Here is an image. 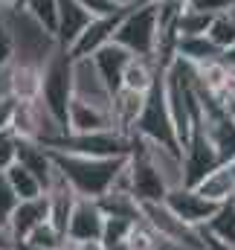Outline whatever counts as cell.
Listing matches in <instances>:
<instances>
[{"mask_svg":"<svg viewBox=\"0 0 235 250\" xmlns=\"http://www.w3.org/2000/svg\"><path fill=\"white\" fill-rule=\"evenodd\" d=\"M47 151H50L59 175L81 198L105 195L114 184L117 172L125 166V157H84V154H67V151H53V148H47Z\"/></svg>","mask_w":235,"mask_h":250,"instance_id":"obj_1","label":"cell"},{"mask_svg":"<svg viewBox=\"0 0 235 250\" xmlns=\"http://www.w3.org/2000/svg\"><path fill=\"white\" fill-rule=\"evenodd\" d=\"M0 21L12 35L15 44V62H26V64H44L56 50V38L50 32H44L23 6H3L0 9Z\"/></svg>","mask_w":235,"mask_h":250,"instance_id":"obj_2","label":"cell"},{"mask_svg":"<svg viewBox=\"0 0 235 250\" xmlns=\"http://www.w3.org/2000/svg\"><path fill=\"white\" fill-rule=\"evenodd\" d=\"M41 105L67 128V108L73 99V59L56 50L47 62L41 64Z\"/></svg>","mask_w":235,"mask_h":250,"instance_id":"obj_3","label":"cell"},{"mask_svg":"<svg viewBox=\"0 0 235 250\" xmlns=\"http://www.w3.org/2000/svg\"><path fill=\"white\" fill-rule=\"evenodd\" d=\"M114 44L125 47L131 56H154L157 44V12L154 3L145 6H131L122 12L114 32Z\"/></svg>","mask_w":235,"mask_h":250,"instance_id":"obj_4","label":"cell"},{"mask_svg":"<svg viewBox=\"0 0 235 250\" xmlns=\"http://www.w3.org/2000/svg\"><path fill=\"white\" fill-rule=\"evenodd\" d=\"M9 131H12L18 140H29V143H41V146H50V143L59 140L61 134H67V128L41 105V99L15 102V105H12Z\"/></svg>","mask_w":235,"mask_h":250,"instance_id":"obj_5","label":"cell"},{"mask_svg":"<svg viewBox=\"0 0 235 250\" xmlns=\"http://www.w3.org/2000/svg\"><path fill=\"white\" fill-rule=\"evenodd\" d=\"M53 151L67 154H84V157H128L131 151V134H122L117 128L111 131H93V134H61L56 143L44 146Z\"/></svg>","mask_w":235,"mask_h":250,"instance_id":"obj_6","label":"cell"},{"mask_svg":"<svg viewBox=\"0 0 235 250\" xmlns=\"http://www.w3.org/2000/svg\"><path fill=\"white\" fill-rule=\"evenodd\" d=\"M166 73V70H163ZM163 73L160 79L148 87L145 93V105L137 117V123L131 128V134H139L142 140H151V143H160V146H169V148H177V137L175 128H172V120H169V111H166V96H163Z\"/></svg>","mask_w":235,"mask_h":250,"instance_id":"obj_7","label":"cell"},{"mask_svg":"<svg viewBox=\"0 0 235 250\" xmlns=\"http://www.w3.org/2000/svg\"><path fill=\"white\" fill-rule=\"evenodd\" d=\"M139 212H142V221H145L163 242L180 245V248H186V250H203V236H200V230H197V227H189L186 221H180L163 201L139 204Z\"/></svg>","mask_w":235,"mask_h":250,"instance_id":"obj_8","label":"cell"},{"mask_svg":"<svg viewBox=\"0 0 235 250\" xmlns=\"http://www.w3.org/2000/svg\"><path fill=\"white\" fill-rule=\"evenodd\" d=\"M125 169H128V184H131V195L137 198V204H154L166 198L169 189L163 184V178L154 172V166L148 163V157L142 154V148L137 146L134 134H131V151H128Z\"/></svg>","mask_w":235,"mask_h":250,"instance_id":"obj_9","label":"cell"},{"mask_svg":"<svg viewBox=\"0 0 235 250\" xmlns=\"http://www.w3.org/2000/svg\"><path fill=\"white\" fill-rule=\"evenodd\" d=\"M180 157H183V187H197L212 169L221 166V157L215 154V148L209 146V140L203 137V131L195 125L189 143L180 148Z\"/></svg>","mask_w":235,"mask_h":250,"instance_id":"obj_10","label":"cell"},{"mask_svg":"<svg viewBox=\"0 0 235 250\" xmlns=\"http://www.w3.org/2000/svg\"><path fill=\"white\" fill-rule=\"evenodd\" d=\"M102 224H105V212L99 209L96 198H76L73 204V212L67 218V227H64V239L76 242V245H84V242H99L102 239Z\"/></svg>","mask_w":235,"mask_h":250,"instance_id":"obj_11","label":"cell"},{"mask_svg":"<svg viewBox=\"0 0 235 250\" xmlns=\"http://www.w3.org/2000/svg\"><path fill=\"white\" fill-rule=\"evenodd\" d=\"M73 99L111 111V87L102 82L90 59H73Z\"/></svg>","mask_w":235,"mask_h":250,"instance_id":"obj_12","label":"cell"},{"mask_svg":"<svg viewBox=\"0 0 235 250\" xmlns=\"http://www.w3.org/2000/svg\"><path fill=\"white\" fill-rule=\"evenodd\" d=\"M163 204L175 212L180 221H186L189 227H203L206 224V218L218 209L212 201H206L197 189L192 187H175L166 192V198H163Z\"/></svg>","mask_w":235,"mask_h":250,"instance_id":"obj_13","label":"cell"},{"mask_svg":"<svg viewBox=\"0 0 235 250\" xmlns=\"http://www.w3.org/2000/svg\"><path fill=\"white\" fill-rule=\"evenodd\" d=\"M122 12H125V9H122ZM122 12H117V15H102V18H90V23H87V26L78 32V38L70 44L67 56H70V59H90L96 50H102L105 44H111Z\"/></svg>","mask_w":235,"mask_h":250,"instance_id":"obj_14","label":"cell"},{"mask_svg":"<svg viewBox=\"0 0 235 250\" xmlns=\"http://www.w3.org/2000/svg\"><path fill=\"white\" fill-rule=\"evenodd\" d=\"M137 146L142 148V154L148 157V163L154 166V172L163 178L166 189L183 187V157L177 148H169V146H160V143H151V140H142L139 134H134Z\"/></svg>","mask_w":235,"mask_h":250,"instance_id":"obj_15","label":"cell"},{"mask_svg":"<svg viewBox=\"0 0 235 250\" xmlns=\"http://www.w3.org/2000/svg\"><path fill=\"white\" fill-rule=\"evenodd\" d=\"M41 221H47V195L18 201L12 207V212L6 215V230L12 236V245L15 242H23Z\"/></svg>","mask_w":235,"mask_h":250,"instance_id":"obj_16","label":"cell"},{"mask_svg":"<svg viewBox=\"0 0 235 250\" xmlns=\"http://www.w3.org/2000/svg\"><path fill=\"white\" fill-rule=\"evenodd\" d=\"M18 140V137H15ZM15 163H20L26 172L35 175V181L41 184V189L47 192V187L53 184L56 178V166H53V157L50 151L41 146V143H29V140H18L15 146Z\"/></svg>","mask_w":235,"mask_h":250,"instance_id":"obj_17","label":"cell"},{"mask_svg":"<svg viewBox=\"0 0 235 250\" xmlns=\"http://www.w3.org/2000/svg\"><path fill=\"white\" fill-rule=\"evenodd\" d=\"M111 128H114L111 111L70 99V108H67V131L70 134H93V131H111Z\"/></svg>","mask_w":235,"mask_h":250,"instance_id":"obj_18","label":"cell"},{"mask_svg":"<svg viewBox=\"0 0 235 250\" xmlns=\"http://www.w3.org/2000/svg\"><path fill=\"white\" fill-rule=\"evenodd\" d=\"M90 62L93 67L99 70V76H102V82L111 87V93L122 87V73H125V67L131 62V53L125 50V47H119V44H105L102 50H96L93 56H90Z\"/></svg>","mask_w":235,"mask_h":250,"instance_id":"obj_19","label":"cell"},{"mask_svg":"<svg viewBox=\"0 0 235 250\" xmlns=\"http://www.w3.org/2000/svg\"><path fill=\"white\" fill-rule=\"evenodd\" d=\"M90 12H84L76 0H59V23H56V44L59 50H70V44L78 38V32L90 23Z\"/></svg>","mask_w":235,"mask_h":250,"instance_id":"obj_20","label":"cell"},{"mask_svg":"<svg viewBox=\"0 0 235 250\" xmlns=\"http://www.w3.org/2000/svg\"><path fill=\"white\" fill-rule=\"evenodd\" d=\"M142 105H145V93L131 90V87H117L111 93V120H114V128L122 131V134H131V128L137 123Z\"/></svg>","mask_w":235,"mask_h":250,"instance_id":"obj_21","label":"cell"},{"mask_svg":"<svg viewBox=\"0 0 235 250\" xmlns=\"http://www.w3.org/2000/svg\"><path fill=\"white\" fill-rule=\"evenodd\" d=\"M9 93L15 102L38 99L41 93V64L12 62L9 64Z\"/></svg>","mask_w":235,"mask_h":250,"instance_id":"obj_22","label":"cell"},{"mask_svg":"<svg viewBox=\"0 0 235 250\" xmlns=\"http://www.w3.org/2000/svg\"><path fill=\"white\" fill-rule=\"evenodd\" d=\"M160 73H163V67L151 56H131V62H128L125 73H122V87L148 93V87L160 79Z\"/></svg>","mask_w":235,"mask_h":250,"instance_id":"obj_23","label":"cell"},{"mask_svg":"<svg viewBox=\"0 0 235 250\" xmlns=\"http://www.w3.org/2000/svg\"><path fill=\"white\" fill-rule=\"evenodd\" d=\"M192 189H197L206 201H212L215 207H221V204H227L230 198H233V192H235V178H233V172L227 169V163H221L218 169H212L197 187H192Z\"/></svg>","mask_w":235,"mask_h":250,"instance_id":"obj_24","label":"cell"},{"mask_svg":"<svg viewBox=\"0 0 235 250\" xmlns=\"http://www.w3.org/2000/svg\"><path fill=\"white\" fill-rule=\"evenodd\" d=\"M175 59L186 64H203L212 59H221V50L206 35H186V38L175 41Z\"/></svg>","mask_w":235,"mask_h":250,"instance_id":"obj_25","label":"cell"},{"mask_svg":"<svg viewBox=\"0 0 235 250\" xmlns=\"http://www.w3.org/2000/svg\"><path fill=\"white\" fill-rule=\"evenodd\" d=\"M200 230H203L206 236H212L218 245L235 250V209L230 207V201L221 204V207L206 218V224H203Z\"/></svg>","mask_w":235,"mask_h":250,"instance_id":"obj_26","label":"cell"},{"mask_svg":"<svg viewBox=\"0 0 235 250\" xmlns=\"http://www.w3.org/2000/svg\"><path fill=\"white\" fill-rule=\"evenodd\" d=\"M99 209L105 215H119V218H131V221H139L142 212H139V204L131 192H117V189H108L105 195L96 198Z\"/></svg>","mask_w":235,"mask_h":250,"instance_id":"obj_27","label":"cell"},{"mask_svg":"<svg viewBox=\"0 0 235 250\" xmlns=\"http://www.w3.org/2000/svg\"><path fill=\"white\" fill-rule=\"evenodd\" d=\"M206 38H209L221 53L233 47L235 44V6L227 9V12L212 15V23H209V29H206Z\"/></svg>","mask_w":235,"mask_h":250,"instance_id":"obj_28","label":"cell"},{"mask_svg":"<svg viewBox=\"0 0 235 250\" xmlns=\"http://www.w3.org/2000/svg\"><path fill=\"white\" fill-rule=\"evenodd\" d=\"M3 175H6L9 189L15 192V198H18V201H26V198H38V195H44V189H41V184L35 181V175H32V172H26L20 163H12Z\"/></svg>","mask_w":235,"mask_h":250,"instance_id":"obj_29","label":"cell"},{"mask_svg":"<svg viewBox=\"0 0 235 250\" xmlns=\"http://www.w3.org/2000/svg\"><path fill=\"white\" fill-rule=\"evenodd\" d=\"M26 9V15L56 38V23H59V0H23L20 3Z\"/></svg>","mask_w":235,"mask_h":250,"instance_id":"obj_30","label":"cell"},{"mask_svg":"<svg viewBox=\"0 0 235 250\" xmlns=\"http://www.w3.org/2000/svg\"><path fill=\"white\" fill-rule=\"evenodd\" d=\"M209 23H212V15L209 12H203V9H195L192 3L180 12V18H177V38H186V35H206V29H209Z\"/></svg>","mask_w":235,"mask_h":250,"instance_id":"obj_31","label":"cell"},{"mask_svg":"<svg viewBox=\"0 0 235 250\" xmlns=\"http://www.w3.org/2000/svg\"><path fill=\"white\" fill-rule=\"evenodd\" d=\"M23 242L32 245V248H41V250H56L61 242H64V233H61L59 227H53L50 221H41Z\"/></svg>","mask_w":235,"mask_h":250,"instance_id":"obj_32","label":"cell"},{"mask_svg":"<svg viewBox=\"0 0 235 250\" xmlns=\"http://www.w3.org/2000/svg\"><path fill=\"white\" fill-rule=\"evenodd\" d=\"M134 224H137V221H131V218L105 215V224H102V239H99V245H117V242H125Z\"/></svg>","mask_w":235,"mask_h":250,"instance_id":"obj_33","label":"cell"},{"mask_svg":"<svg viewBox=\"0 0 235 250\" xmlns=\"http://www.w3.org/2000/svg\"><path fill=\"white\" fill-rule=\"evenodd\" d=\"M15 146H18L15 134H12L9 128L0 131V172H6V169L15 163Z\"/></svg>","mask_w":235,"mask_h":250,"instance_id":"obj_34","label":"cell"},{"mask_svg":"<svg viewBox=\"0 0 235 250\" xmlns=\"http://www.w3.org/2000/svg\"><path fill=\"white\" fill-rule=\"evenodd\" d=\"M84 12H90L93 18H102V15H117V12H122L117 3H111V0H76Z\"/></svg>","mask_w":235,"mask_h":250,"instance_id":"obj_35","label":"cell"},{"mask_svg":"<svg viewBox=\"0 0 235 250\" xmlns=\"http://www.w3.org/2000/svg\"><path fill=\"white\" fill-rule=\"evenodd\" d=\"M12 62H15V44H12L9 29H6L3 21H0V70H6Z\"/></svg>","mask_w":235,"mask_h":250,"instance_id":"obj_36","label":"cell"},{"mask_svg":"<svg viewBox=\"0 0 235 250\" xmlns=\"http://www.w3.org/2000/svg\"><path fill=\"white\" fill-rule=\"evenodd\" d=\"M18 204V198H15V192L9 189V181H6V175L0 172V221H6V215L12 212V207Z\"/></svg>","mask_w":235,"mask_h":250,"instance_id":"obj_37","label":"cell"},{"mask_svg":"<svg viewBox=\"0 0 235 250\" xmlns=\"http://www.w3.org/2000/svg\"><path fill=\"white\" fill-rule=\"evenodd\" d=\"M192 6H195V9H203V12H209V15H218V12L233 9L235 0H192Z\"/></svg>","mask_w":235,"mask_h":250,"instance_id":"obj_38","label":"cell"},{"mask_svg":"<svg viewBox=\"0 0 235 250\" xmlns=\"http://www.w3.org/2000/svg\"><path fill=\"white\" fill-rule=\"evenodd\" d=\"M12 105L15 99H0V131L9 128V120H12Z\"/></svg>","mask_w":235,"mask_h":250,"instance_id":"obj_39","label":"cell"},{"mask_svg":"<svg viewBox=\"0 0 235 250\" xmlns=\"http://www.w3.org/2000/svg\"><path fill=\"white\" fill-rule=\"evenodd\" d=\"M3 248H12V236L6 230V221H0V250Z\"/></svg>","mask_w":235,"mask_h":250,"instance_id":"obj_40","label":"cell"},{"mask_svg":"<svg viewBox=\"0 0 235 250\" xmlns=\"http://www.w3.org/2000/svg\"><path fill=\"white\" fill-rule=\"evenodd\" d=\"M221 59H224V62H227V64L235 70V44L230 47V50H224V53H221Z\"/></svg>","mask_w":235,"mask_h":250,"instance_id":"obj_41","label":"cell"},{"mask_svg":"<svg viewBox=\"0 0 235 250\" xmlns=\"http://www.w3.org/2000/svg\"><path fill=\"white\" fill-rule=\"evenodd\" d=\"M78 250H105L99 242H84V245H78Z\"/></svg>","mask_w":235,"mask_h":250,"instance_id":"obj_42","label":"cell"},{"mask_svg":"<svg viewBox=\"0 0 235 250\" xmlns=\"http://www.w3.org/2000/svg\"><path fill=\"white\" fill-rule=\"evenodd\" d=\"M56 250H78V245H76V242H70V239H64Z\"/></svg>","mask_w":235,"mask_h":250,"instance_id":"obj_43","label":"cell"},{"mask_svg":"<svg viewBox=\"0 0 235 250\" xmlns=\"http://www.w3.org/2000/svg\"><path fill=\"white\" fill-rule=\"evenodd\" d=\"M12 248H15V250H41V248H32V245H26V242H15Z\"/></svg>","mask_w":235,"mask_h":250,"instance_id":"obj_44","label":"cell"},{"mask_svg":"<svg viewBox=\"0 0 235 250\" xmlns=\"http://www.w3.org/2000/svg\"><path fill=\"white\" fill-rule=\"evenodd\" d=\"M111 3H117L119 9H131L134 6V0H111Z\"/></svg>","mask_w":235,"mask_h":250,"instance_id":"obj_45","label":"cell"},{"mask_svg":"<svg viewBox=\"0 0 235 250\" xmlns=\"http://www.w3.org/2000/svg\"><path fill=\"white\" fill-rule=\"evenodd\" d=\"M227 169L233 172V178H235V157H233V160H227Z\"/></svg>","mask_w":235,"mask_h":250,"instance_id":"obj_46","label":"cell"},{"mask_svg":"<svg viewBox=\"0 0 235 250\" xmlns=\"http://www.w3.org/2000/svg\"><path fill=\"white\" fill-rule=\"evenodd\" d=\"M145 3H157V0H134V6H145Z\"/></svg>","mask_w":235,"mask_h":250,"instance_id":"obj_47","label":"cell"},{"mask_svg":"<svg viewBox=\"0 0 235 250\" xmlns=\"http://www.w3.org/2000/svg\"><path fill=\"white\" fill-rule=\"evenodd\" d=\"M227 111H230V117H233V120H235V102H233V105H230V108H227Z\"/></svg>","mask_w":235,"mask_h":250,"instance_id":"obj_48","label":"cell"},{"mask_svg":"<svg viewBox=\"0 0 235 250\" xmlns=\"http://www.w3.org/2000/svg\"><path fill=\"white\" fill-rule=\"evenodd\" d=\"M230 207H233V209H235V192H233V198H230Z\"/></svg>","mask_w":235,"mask_h":250,"instance_id":"obj_49","label":"cell"},{"mask_svg":"<svg viewBox=\"0 0 235 250\" xmlns=\"http://www.w3.org/2000/svg\"><path fill=\"white\" fill-rule=\"evenodd\" d=\"M20 3H23V0H15V6H20Z\"/></svg>","mask_w":235,"mask_h":250,"instance_id":"obj_50","label":"cell"},{"mask_svg":"<svg viewBox=\"0 0 235 250\" xmlns=\"http://www.w3.org/2000/svg\"><path fill=\"white\" fill-rule=\"evenodd\" d=\"M3 250H15V248H3Z\"/></svg>","mask_w":235,"mask_h":250,"instance_id":"obj_51","label":"cell"},{"mask_svg":"<svg viewBox=\"0 0 235 250\" xmlns=\"http://www.w3.org/2000/svg\"><path fill=\"white\" fill-rule=\"evenodd\" d=\"M189 3H192V0H189Z\"/></svg>","mask_w":235,"mask_h":250,"instance_id":"obj_52","label":"cell"}]
</instances>
